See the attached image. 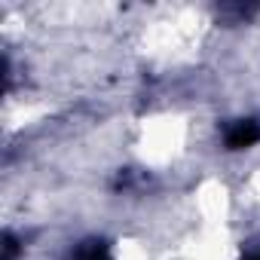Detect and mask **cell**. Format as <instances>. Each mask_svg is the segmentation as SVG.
<instances>
[{
    "instance_id": "obj_1",
    "label": "cell",
    "mask_w": 260,
    "mask_h": 260,
    "mask_svg": "<svg viewBox=\"0 0 260 260\" xmlns=\"http://www.w3.org/2000/svg\"><path fill=\"white\" fill-rule=\"evenodd\" d=\"M260 141V119L257 116H239L223 125V147L226 150H248Z\"/></svg>"
},
{
    "instance_id": "obj_2",
    "label": "cell",
    "mask_w": 260,
    "mask_h": 260,
    "mask_svg": "<svg viewBox=\"0 0 260 260\" xmlns=\"http://www.w3.org/2000/svg\"><path fill=\"white\" fill-rule=\"evenodd\" d=\"M61 260H113V251L104 239H83Z\"/></svg>"
},
{
    "instance_id": "obj_3",
    "label": "cell",
    "mask_w": 260,
    "mask_h": 260,
    "mask_svg": "<svg viewBox=\"0 0 260 260\" xmlns=\"http://www.w3.org/2000/svg\"><path fill=\"white\" fill-rule=\"evenodd\" d=\"M242 260H260V248H251V251H248Z\"/></svg>"
}]
</instances>
